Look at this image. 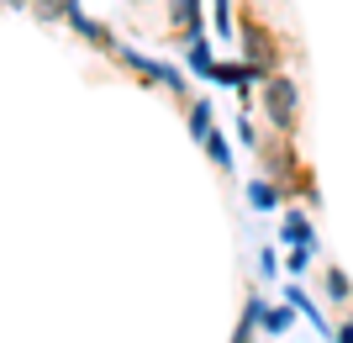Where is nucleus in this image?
Listing matches in <instances>:
<instances>
[{
	"mask_svg": "<svg viewBox=\"0 0 353 343\" xmlns=\"http://www.w3.org/2000/svg\"><path fill=\"white\" fill-rule=\"evenodd\" d=\"M206 148H211V159H216V164H232V153H227V143H221V137H216V133H211V137H206Z\"/></svg>",
	"mask_w": 353,
	"mask_h": 343,
	"instance_id": "nucleus-5",
	"label": "nucleus"
},
{
	"mask_svg": "<svg viewBox=\"0 0 353 343\" xmlns=\"http://www.w3.org/2000/svg\"><path fill=\"white\" fill-rule=\"evenodd\" d=\"M285 238H295V243H306L311 233H306V222H301V217H290V222H285Z\"/></svg>",
	"mask_w": 353,
	"mask_h": 343,
	"instance_id": "nucleus-8",
	"label": "nucleus"
},
{
	"mask_svg": "<svg viewBox=\"0 0 353 343\" xmlns=\"http://www.w3.org/2000/svg\"><path fill=\"white\" fill-rule=\"evenodd\" d=\"M327 291H332V296H338V301H348V280H343L338 269H332V275H327Z\"/></svg>",
	"mask_w": 353,
	"mask_h": 343,
	"instance_id": "nucleus-7",
	"label": "nucleus"
},
{
	"mask_svg": "<svg viewBox=\"0 0 353 343\" xmlns=\"http://www.w3.org/2000/svg\"><path fill=\"white\" fill-rule=\"evenodd\" d=\"M190 121H195V127H190L195 137H211V106H195V111H190Z\"/></svg>",
	"mask_w": 353,
	"mask_h": 343,
	"instance_id": "nucleus-4",
	"label": "nucleus"
},
{
	"mask_svg": "<svg viewBox=\"0 0 353 343\" xmlns=\"http://www.w3.org/2000/svg\"><path fill=\"white\" fill-rule=\"evenodd\" d=\"M74 11H79L74 0H37V16H43V21H59V16H74Z\"/></svg>",
	"mask_w": 353,
	"mask_h": 343,
	"instance_id": "nucleus-3",
	"label": "nucleus"
},
{
	"mask_svg": "<svg viewBox=\"0 0 353 343\" xmlns=\"http://www.w3.org/2000/svg\"><path fill=\"white\" fill-rule=\"evenodd\" d=\"M0 6H27V0H0Z\"/></svg>",
	"mask_w": 353,
	"mask_h": 343,
	"instance_id": "nucleus-11",
	"label": "nucleus"
},
{
	"mask_svg": "<svg viewBox=\"0 0 353 343\" xmlns=\"http://www.w3.org/2000/svg\"><path fill=\"white\" fill-rule=\"evenodd\" d=\"M169 16H174V21H190V37H201V32H195V16H201V0H169Z\"/></svg>",
	"mask_w": 353,
	"mask_h": 343,
	"instance_id": "nucleus-2",
	"label": "nucleus"
},
{
	"mask_svg": "<svg viewBox=\"0 0 353 343\" xmlns=\"http://www.w3.org/2000/svg\"><path fill=\"white\" fill-rule=\"evenodd\" d=\"M338 343H353V328H343V333H338Z\"/></svg>",
	"mask_w": 353,
	"mask_h": 343,
	"instance_id": "nucleus-10",
	"label": "nucleus"
},
{
	"mask_svg": "<svg viewBox=\"0 0 353 343\" xmlns=\"http://www.w3.org/2000/svg\"><path fill=\"white\" fill-rule=\"evenodd\" d=\"M248 195H253V206H264V211H269V206H274V190H269V185H253V190H248Z\"/></svg>",
	"mask_w": 353,
	"mask_h": 343,
	"instance_id": "nucleus-9",
	"label": "nucleus"
},
{
	"mask_svg": "<svg viewBox=\"0 0 353 343\" xmlns=\"http://www.w3.org/2000/svg\"><path fill=\"white\" fill-rule=\"evenodd\" d=\"M264 106H269V117H274V127L290 133V127H295V111H301V95H295L290 79H269V85H264Z\"/></svg>",
	"mask_w": 353,
	"mask_h": 343,
	"instance_id": "nucleus-1",
	"label": "nucleus"
},
{
	"mask_svg": "<svg viewBox=\"0 0 353 343\" xmlns=\"http://www.w3.org/2000/svg\"><path fill=\"white\" fill-rule=\"evenodd\" d=\"M264 328L269 333H285V328H290V312H264Z\"/></svg>",
	"mask_w": 353,
	"mask_h": 343,
	"instance_id": "nucleus-6",
	"label": "nucleus"
}]
</instances>
